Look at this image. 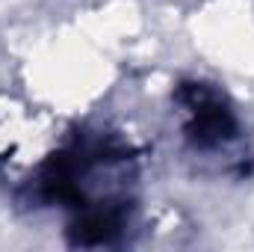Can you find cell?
Listing matches in <instances>:
<instances>
[{
	"label": "cell",
	"instance_id": "cell-1",
	"mask_svg": "<svg viewBox=\"0 0 254 252\" xmlns=\"http://www.w3.org/2000/svg\"><path fill=\"white\" fill-rule=\"evenodd\" d=\"M181 104L187 113V133L198 148H222L237 136L240 122L216 89L190 83L181 92Z\"/></svg>",
	"mask_w": 254,
	"mask_h": 252
}]
</instances>
